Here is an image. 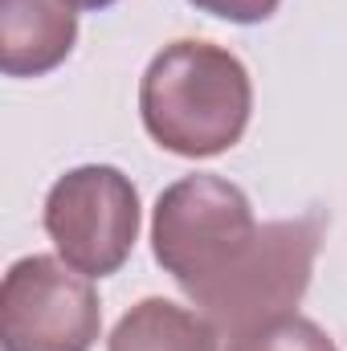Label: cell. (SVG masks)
Masks as SVG:
<instances>
[{
  "mask_svg": "<svg viewBox=\"0 0 347 351\" xmlns=\"http://www.w3.org/2000/svg\"><path fill=\"white\" fill-rule=\"evenodd\" d=\"M45 233L62 262L86 278H106L139 241V192L110 164H82L45 196Z\"/></svg>",
  "mask_w": 347,
  "mask_h": 351,
  "instance_id": "4",
  "label": "cell"
},
{
  "mask_svg": "<svg viewBox=\"0 0 347 351\" xmlns=\"http://www.w3.org/2000/svg\"><path fill=\"white\" fill-rule=\"evenodd\" d=\"M319 237H323L319 217L261 225L250 254L229 269V278H221L192 306L217 327L221 339H237L250 327L294 315L315 274Z\"/></svg>",
  "mask_w": 347,
  "mask_h": 351,
  "instance_id": "3",
  "label": "cell"
},
{
  "mask_svg": "<svg viewBox=\"0 0 347 351\" xmlns=\"http://www.w3.org/2000/svg\"><path fill=\"white\" fill-rule=\"evenodd\" d=\"M188 4H196L208 16L233 21V25H258V21H270L278 12L282 0H188Z\"/></svg>",
  "mask_w": 347,
  "mask_h": 351,
  "instance_id": "9",
  "label": "cell"
},
{
  "mask_svg": "<svg viewBox=\"0 0 347 351\" xmlns=\"http://www.w3.org/2000/svg\"><path fill=\"white\" fill-rule=\"evenodd\" d=\"M78 41V16L66 0H0V70L41 78L58 70Z\"/></svg>",
  "mask_w": 347,
  "mask_h": 351,
  "instance_id": "6",
  "label": "cell"
},
{
  "mask_svg": "<svg viewBox=\"0 0 347 351\" xmlns=\"http://www.w3.org/2000/svg\"><path fill=\"white\" fill-rule=\"evenodd\" d=\"M102 306L86 274L49 254L8 265L0 282L4 351H90L98 343Z\"/></svg>",
  "mask_w": 347,
  "mask_h": 351,
  "instance_id": "5",
  "label": "cell"
},
{
  "mask_svg": "<svg viewBox=\"0 0 347 351\" xmlns=\"http://www.w3.org/2000/svg\"><path fill=\"white\" fill-rule=\"evenodd\" d=\"M258 229L250 196L237 184L196 172L160 192L152 213V250L164 274H172L176 286L196 302L250 254Z\"/></svg>",
  "mask_w": 347,
  "mask_h": 351,
  "instance_id": "2",
  "label": "cell"
},
{
  "mask_svg": "<svg viewBox=\"0 0 347 351\" xmlns=\"http://www.w3.org/2000/svg\"><path fill=\"white\" fill-rule=\"evenodd\" d=\"M221 335L200 315L168 298L135 302L110 331L106 351H217Z\"/></svg>",
  "mask_w": 347,
  "mask_h": 351,
  "instance_id": "7",
  "label": "cell"
},
{
  "mask_svg": "<svg viewBox=\"0 0 347 351\" xmlns=\"http://www.w3.org/2000/svg\"><path fill=\"white\" fill-rule=\"evenodd\" d=\"M139 114L147 135L184 160L229 152L254 114V82L237 53L213 41L164 45L139 82Z\"/></svg>",
  "mask_w": 347,
  "mask_h": 351,
  "instance_id": "1",
  "label": "cell"
},
{
  "mask_svg": "<svg viewBox=\"0 0 347 351\" xmlns=\"http://www.w3.org/2000/svg\"><path fill=\"white\" fill-rule=\"evenodd\" d=\"M70 8H110L115 0H66Z\"/></svg>",
  "mask_w": 347,
  "mask_h": 351,
  "instance_id": "10",
  "label": "cell"
},
{
  "mask_svg": "<svg viewBox=\"0 0 347 351\" xmlns=\"http://www.w3.org/2000/svg\"><path fill=\"white\" fill-rule=\"evenodd\" d=\"M229 351H339L335 339L302 319V315H282V319H270L261 327L241 331L237 339H229Z\"/></svg>",
  "mask_w": 347,
  "mask_h": 351,
  "instance_id": "8",
  "label": "cell"
}]
</instances>
